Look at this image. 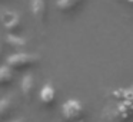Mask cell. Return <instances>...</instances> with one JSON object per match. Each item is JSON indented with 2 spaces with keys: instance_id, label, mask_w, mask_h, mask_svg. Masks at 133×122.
Wrapping results in <instances>:
<instances>
[{
  "instance_id": "obj_11",
  "label": "cell",
  "mask_w": 133,
  "mask_h": 122,
  "mask_svg": "<svg viewBox=\"0 0 133 122\" xmlns=\"http://www.w3.org/2000/svg\"><path fill=\"white\" fill-rule=\"evenodd\" d=\"M117 2L124 3V4H127V6H133V0H117Z\"/></svg>"
},
{
  "instance_id": "obj_12",
  "label": "cell",
  "mask_w": 133,
  "mask_h": 122,
  "mask_svg": "<svg viewBox=\"0 0 133 122\" xmlns=\"http://www.w3.org/2000/svg\"><path fill=\"white\" fill-rule=\"evenodd\" d=\"M3 58V50H2V46H0V59Z\"/></svg>"
},
{
  "instance_id": "obj_8",
  "label": "cell",
  "mask_w": 133,
  "mask_h": 122,
  "mask_svg": "<svg viewBox=\"0 0 133 122\" xmlns=\"http://www.w3.org/2000/svg\"><path fill=\"white\" fill-rule=\"evenodd\" d=\"M83 4V0H57V9L62 13H72Z\"/></svg>"
},
{
  "instance_id": "obj_14",
  "label": "cell",
  "mask_w": 133,
  "mask_h": 122,
  "mask_svg": "<svg viewBox=\"0 0 133 122\" xmlns=\"http://www.w3.org/2000/svg\"><path fill=\"white\" fill-rule=\"evenodd\" d=\"M132 95H133V89H132Z\"/></svg>"
},
{
  "instance_id": "obj_3",
  "label": "cell",
  "mask_w": 133,
  "mask_h": 122,
  "mask_svg": "<svg viewBox=\"0 0 133 122\" xmlns=\"http://www.w3.org/2000/svg\"><path fill=\"white\" fill-rule=\"evenodd\" d=\"M2 20H3V26L9 32V35H19L23 29L22 19L16 12H4L2 15Z\"/></svg>"
},
{
  "instance_id": "obj_1",
  "label": "cell",
  "mask_w": 133,
  "mask_h": 122,
  "mask_svg": "<svg viewBox=\"0 0 133 122\" xmlns=\"http://www.w3.org/2000/svg\"><path fill=\"white\" fill-rule=\"evenodd\" d=\"M40 56L35 55V53H27V52H19V53H13L9 59H7L6 65L10 68L12 70H27L37 66L40 63Z\"/></svg>"
},
{
  "instance_id": "obj_15",
  "label": "cell",
  "mask_w": 133,
  "mask_h": 122,
  "mask_svg": "<svg viewBox=\"0 0 133 122\" xmlns=\"http://www.w3.org/2000/svg\"><path fill=\"white\" fill-rule=\"evenodd\" d=\"M0 2H4V0H0Z\"/></svg>"
},
{
  "instance_id": "obj_13",
  "label": "cell",
  "mask_w": 133,
  "mask_h": 122,
  "mask_svg": "<svg viewBox=\"0 0 133 122\" xmlns=\"http://www.w3.org/2000/svg\"><path fill=\"white\" fill-rule=\"evenodd\" d=\"M10 122H23L22 119H17V121H10Z\"/></svg>"
},
{
  "instance_id": "obj_9",
  "label": "cell",
  "mask_w": 133,
  "mask_h": 122,
  "mask_svg": "<svg viewBox=\"0 0 133 122\" xmlns=\"http://www.w3.org/2000/svg\"><path fill=\"white\" fill-rule=\"evenodd\" d=\"M15 81V75H13V70L10 69L7 65L0 68V88H7L13 83Z\"/></svg>"
},
{
  "instance_id": "obj_7",
  "label": "cell",
  "mask_w": 133,
  "mask_h": 122,
  "mask_svg": "<svg viewBox=\"0 0 133 122\" xmlns=\"http://www.w3.org/2000/svg\"><path fill=\"white\" fill-rule=\"evenodd\" d=\"M15 112V103L10 98L0 99V122H6Z\"/></svg>"
},
{
  "instance_id": "obj_2",
  "label": "cell",
  "mask_w": 133,
  "mask_h": 122,
  "mask_svg": "<svg viewBox=\"0 0 133 122\" xmlns=\"http://www.w3.org/2000/svg\"><path fill=\"white\" fill-rule=\"evenodd\" d=\"M62 115L66 122H84V106L79 99H67L62 106Z\"/></svg>"
},
{
  "instance_id": "obj_5",
  "label": "cell",
  "mask_w": 133,
  "mask_h": 122,
  "mask_svg": "<svg viewBox=\"0 0 133 122\" xmlns=\"http://www.w3.org/2000/svg\"><path fill=\"white\" fill-rule=\"evenodd\" d=\"M32 13L39 23H46L49 13L47 0H32Z\"/></svg>"
},
{
  "instance_id": "obj_10",
  "label": "cell",
  "mask_w": 133,
  "mask_h": 122,
  "mask_svg": "<svg viewBox=\"0 0 133 122\" xmlns=\"http://www.w3.org/2000/svg\"><path fill=\"white\" fill-rule=\"evenodd\" d=\"M6 42H7L9 46L16 47V49H20V47L26 46V39L22 38V36H19V35H7Z\"/></svg>"
},
{
  "instance_id": "obj_4",
  "label": "cell",
  "mask_w": 133,
  "mask_h": 122,
  "mask_svg": "<svg viewBox=\"0 0 133 122\" xmlns=\"http://www.w3.org/2000/svg\"><path fill=\"white\" fill-rule=\"evenodd\" d=\"M22 95L23 98L26 99L27 102H30L33 98H35V93H36V81H35V76L32 73H27V75L23 76L22 79Z\"/></svg>"
},
{
  "instance_id": "obj_6",
  "label": "cell",
  "mask_w": 133,
  "mask_h": 122,
  "mask_svg": "<svg viewBox=\"0 0 133 122\" xmlns=\"http://www.w3.org/2000/svg\"><path fill=\"white\" fill-rule=\"evenodd\" d=\"M39 98H40V102L46 108H52L53 105H55V102H56V89H55V86H53L52 83H46L40 89Z\"/></svg>"
}]
</instances>
